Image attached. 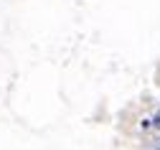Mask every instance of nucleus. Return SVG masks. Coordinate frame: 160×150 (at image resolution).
Masks as SVG:
<instances>
[{
  "label": "nucleus",
  "instance_id": "nucleus-1",
  "mask_svg": "<svg viewBox=\"0 0 160 150\" xmlns=\"http://www.w3.org/2000/svg\"><path fill=\"white\" fill-rule=\"evenodd\" d=\"M155 125H158V127H160V112H158V115H155Z\"/></svg>",
  "mask_w": 160,
  "mask_h": 150
}]
</instances>
